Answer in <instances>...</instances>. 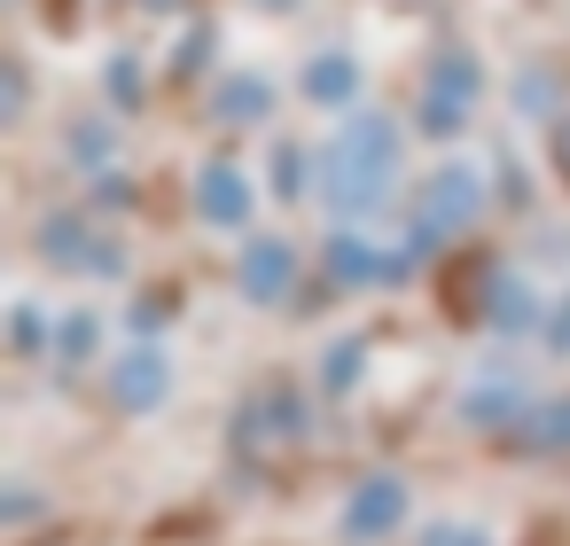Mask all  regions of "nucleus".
Here are the masks:
<instances>
[{"mask_svg": "<svg viewBox=\"0 0 570 546\" xmlns=\"http://www.w3.org/2000/svg\"><path fill=\"white\" fill-rule=\"evenodd\" d=\"M554 165H562V172H570V118H562V126H554Z\"/></svg>", "mask_w": 570, "mask_h": 546, "instance_id": "obj_15", "label": "nucleus"}, {"mask_svg": "<svg viewBox=\"0 0 570 546\" xmlns=\"http://www.w3.org/2000/svg\"><path fill=\"white\" fill-rule=\"evenodd\" d=\"M258 110H266V87H258V79H235V87L219 95V118H258Z\"/></svg>", "mask_w": 570, "mask_h": 546, "instance_id": "obj_10", "label": "nucleus"}, {"mask_svg": "<svg viewBox=\"0 0 570 546\" xmlns=\"http://www.w3.org/2000/svg\"><path fill=\"white\" fill-rule=\"evenodd\" d=\"M352 87H360L352 56H321V63L305 71V95H313V102H352Z\"/></svg>", "mask_w": 570, "mask_h": 546, "instance_id": "obj_9", "label": "nucleus"}, {"mask_svg": "<svg viewBox=\"0 0 570 546\" xmlns=\"http://www.w3.org/2000/svg\"><path fill=\"white\" fill-rule=\"evenodd\" d=\"M469 95H476V63L469 56H445L438 71H430V126H461L469 118Z\"/></svg>", "mask_w": 570, "mask_h": 546, "instance_id": "obj_5", "label": "nucleus"}, {"mask_svg": "<svg viewBox=\"0 0 570 546\" xmlns=\"http://www.w3.org/2000/svg\"><path fill=\"white\" fill-rule=\"evenodd\" d=\"M196 211H204L212 227H243V219H250V172L212 165V172L196 180Z\"/></svg>", "mask_w": 570, "mask_h": 546, "instance_id": "obj_3", "label": "nucleus"}, {"mask_svg": "<svg viewBox=\"0 0 570 546\" xmlns=\"http://www.w3.org/2000/svg\"><path fill=\"white\" fill-rule=\"evenodd\" d=\"M547 328H554V336H570V312H554V320H547Z\"/></svg>", "mask_w": 570, "mask_h": 546, "instance_id": "obj_16", "label": "nucleus"}, {"mask_svg": "<svg viewBox=\"0 0 570 546\" xmlns=\"http://www.w3.org/2000/svg\"><path fill=\"white\" fill-rule=\"evenodd\" d=\"M289 274H297V250H289V242H274V235H258V242L243 250V289H250L258 305H274V297H289Z\"/></svg>", "mask_w": 570, "mask_h": 546, "instance_id": "obj_4", "label": "nucleus"}, {"mask_svg": "<svg viewBox=\"0 0 570 546\" xmlns=\"http://www.w3.org/2000/svg\"><path fill=\"white\" fill-rule=\"evenodd\" d=\"M391 172H399V133H391L383 118H352L344 141L328 149L321 196H328L336 211H375V203L391 196Z\"/></svg>", "mask_w": 570, "mask_h": 546, "instance_id": "obj_1", "label": "nucleus"}, {"mask_svg": "<svg viewBox=\"0 0 570 546\" xmlns=\"http://www.w3.org/2000/svg\"><path fill=\"white\" fill-rule=\"evenodd\" d=\"M352 367H360V344H336V359H328V383H352Z\"/></svg>", "mask_w": 570, "mask_h": 546, "instance_id": "obj_13", "label": "nucleus"}, {"mask_svg": "<svg viewBox=\"0 0 570 546\" xmlns=\"http://www.w3.org/2000/svg\"><path fill=\"white\" fill-rule=\"evenodd\" d=\"M399 507H406V492H399L391 476L360 484V499H352V538H367V530H391V523H399Z\"/></svg>", "mask_w": 570, "mask_h": 546, "instance_id": "obj_8", "label": "nucleus"}, {"mask_svg": "<svg viewBox=\"0 0 570 546\" xmlns=\"http://www.w3.org/2000/svg\"><path fill=\"white\" fill-rule=\"evenodd\" d=\"M328 266H336L344 281H399V274H406V258H383V250H367V242H352V235L328 242Z\"/></svg>", "mask_w": 570, "mask_h": 546, "instance_id": "obj_6", "label": "nucleus"}, {"mask_svg": "<svg viewBox=\"0 0 570 546\" xmlns=\"http://www.w3.org/2000/svg\"><path fill=\"white\" fill-rule=\"evenodd\" d=\"M547 445H570V406H554V414H547Z\"/></svg>", "mask_w": 570, "mask_h": 546, "instance_id": "obj_14", "label": "nucleus"}, {"mask_svg": "<svg viewBox=\"0 0 570 546\" xmlns=\"http://www.w3.org/2000/svg\"><path fill=\"white\" fill-rule=\"evenodd\" d=\"M492 320H500V328H523V320H531V305H523V289H515V281H500V289H492Z\"/></svg>", "mask_w": 570, "mask_h": 546, "instance_id": "obj_12", "label": "nucleus"}, {"mask_svg": "<svg viewBox=\"0 0 570 546\" xmlns=\"http://www.w3.org/2000/svg\"><path fill=\"white\" fill-rule=\"evenodd\" d=\"M56 351H63V359H79V351H95V312H71V320L56 328Z\"/></svg>", "mask_w": 570, "mask_h": 546, "instance_id": "obj_11", "label": "nucleus"}, {"mask_svg": "<svg viewBox=\"0 0 570 546\" xmlns=\"http://www.w3.org/2000/svg\"><path fill=\"white\" fill-rule=\"evenodd\" d=\"M165 351H126V367H118V398L126 406H157L165 398Z\"/></svg>", "mask_w": 570, "mask_h": 546, "instance_id": "obj_7", "label": "nucleus"}, {"mask_svg": "<svg viewBox=\"0 0 570 546\" xmlns=\"http://www.w3.org/2000/svg\"><path fill=\"white\" fill-rule=\"evenodd\" d=\"M476 203H484L476 172H469V165H445V172L422 188V227H414V235H453V227L476 219Z\"/></svg>", "mask_w": 570, "mask_h": 546, "instance_id": "obj_2", "label": "nucleus"}]
</instances>
